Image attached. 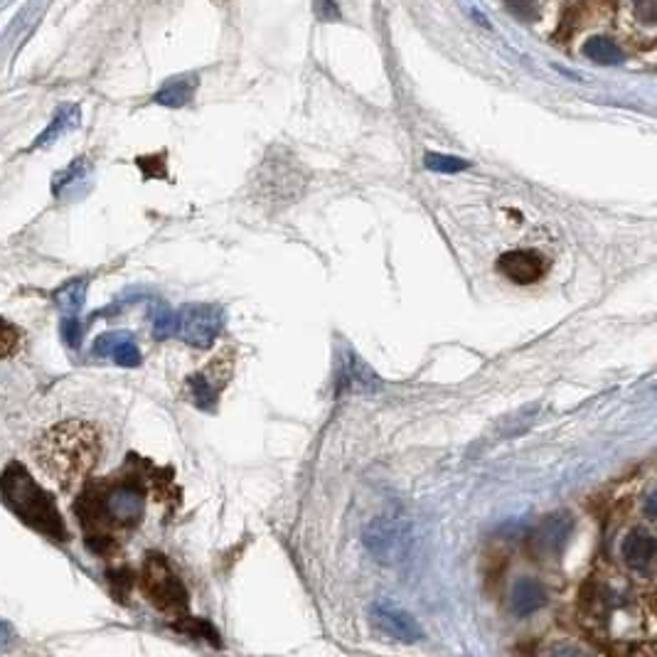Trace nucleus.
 <instances>
[{
  "mask_svg": "<svg viewBox=\"0 0 657 657\" xmlns=\"http://www.w3.org/2000/svg\"><path fill=\"white\" fill-rule=\"evenodd\" d=\"M35 460L64 490L79 486L99 463V431L87 421H64L52 426L35 443Z\"/></svg>",
  "mask_w": 657,
  "mask_h": 657,
  "instance_id": "obj_1",
  "label": "nucleus"
},
{
  "mask_svg": "<svg viewBox=\"0 0 657 657\" xmlns=\"http://www.w3.org/2000/svg\"><path fill=\"white\" fill-rule=\"evenodd\" d=\"M308 172L286 148L271 151L256 168L252 180V199L262 208H291L303 198Z\"/></svg>",
  "mask_w": 657,
  "mask_h": 657,
  "instance_id": "obj_3",
  "label": "nucleus"
},
{
  "mask_svg": "<svg viewBox=\"0 0 657 657\" xmlns=\"http://www.w3.org/2000/svg\"><path fill=\"white\" fill-rule=\"evenodd\" d=\"M507 8L513 10L520 20H534L537 18V3L534 0H507Z\"/></svg>",
  "mask_w": 657,
  "mask_h": 657,
  "instance_id": "obj_26",
  "label": "nucleus"
},
{
  "mask_svg": "<svg viewBox=\"0 0 657 657\" xmlns=\"http://www.w3.org/2000/svg\"><path fill=\"white\" fill-rule=\"evenodd\" d=\"M313 10L320 23H340L342 13L335 0H313Z\"/></svg>",
  "mask_w": 657,
  "mask_h": 657,
  "instance_id": "obj_25",
  "label": "nucleus"
},
{
  "mask_svg": "<svg viewBox=\"0 0 657 657\" xmlns=\"http://www.w3.org/2000/svg\"><path fill=\"white\" fill-rule=\"evenodd\" d=\"M20 347H23V330L8 323L5 318H0V360L13 357Z\"/></svg>",
  "mask_w": 657,
  "mask_h": 657,
  "instance_id": "obj_19",
  "label": "nucleus"
},
{
  "mask_svg": "<svg viewBox=\"0 0 657 657\" xmlns=\"http://www.w3.org/2000/svg\"><path fill=\"white\" fill-rule=\"evenodd\" d=\"M574 532V517L569 513H551L541 517L530 532V551L540 561H557Z\"/></svg>",
  "mask_w": 657,
  "mask_h": 657,
  "instance_id": "obj_7",
  "label": "nucleus"
},
{
  "mask_svg": "<svg viewBox=\"0 0 657 657\" xmlns=\"http://www.w3.org/2000/svg\"><path fill=\"white\" fill-rule=\"evenodd\" d=\"M645 514H648L650 523L655 520V493H650V495L645 497Z\"/></svg>",
  "mask_w": 657,
  "mask_h": 657,
  "instance_id": "obj_28",
  "label": "nucleus"
},
{
  "mask_svg": "<svg viewBox=\"0 0 657 657\" xmlns=\"http://www.w3.org/2000/svg\"><path fill=\"white\" fill-rule=\"evenodd\" d=\"M108 357H114L116 365H121V367H138V365H141V350L135 347L134 335L128 333L126 338H121Z\"/></svg>",
  "mask_w": 657,
  "mask_h": 657,
  "instance_id": "obj_20",
  "label": "nucleus"
},
{
  "mask_svg": "<svg viewBox=\"0 0 657 657\" xmlns=\"http://www.w3.org/2000/svg\"><path fill=\"white\" fill-rule=\"evenodd\" d=\"M225 328V310L215 303H188L175 313V335L192 347H209Z\"/></svg>",
  "mask_w": 657,
  "mask_h": 657,
  "instance_id": "obj_6",
  "label": "nucleus"
},
{
  "mask_svg": "<svg viewBox=\"0 0 657 657\" xmlns=\"http://www.w3.org/2000/svg\"><path fill=\"white\" fill-rule=\"evenodd\" d=\"M510 604H513V611L524 618V615H532V613H537L540 608H544V604H547V591H544V586H541L537 578L532 577L517 578L513 586Z\"/></svg>",
  "mask_w": 657,
  "mask_h": 657,
  "instance_id": "obj_13",
  "label": "nucleus"
},
{
  "mask_svg": "<svg viewBox=\"0 0 657 657\" xmlns=\"http://www.w3.org/2000/svg\"><path fill=\"white\" fill-rule=\"evenodd\" d=\"M423 165L426 171L431 172H460L468 171L470 162L463 161V158H456V155H446V153H426L423 155Z\"/></svg>",
  "mask_w": 657,
  "mask_h": 657,
  "instance_id": "obj_17",
  "label": "nucleus"
},
{
  "mask_svg": "<svg viewBox=\"0 0 657 657\" xmlns=\"http://www.w3.org/2000/svg\"><path fill=\"white\" fill-rule=\"evenodd\" d=\"M655 537L645 530H631L621 541V557L635 571H648L655 561Z\"/></svg>",
  "mask_w": 657,
  "mask_h": 657,
  "instance_id": "obj_11",
  "label": "nucleus"
},
{
  "mask_svg": "<svg viewBox=\"0 0 657 657\" xmlns=\"http://www.w3.org/2000/svg\"><path fill=\"white\" fill-rule=\"evenodd\" d=\"M584 54L596 64H604V67H615L623 62L621 47L615 45L608 37H591L586 40Z\"/></svg>",
  "mask_w": 657,
  "mask_h": 657,
  "instance_id": "obj_16",
  "label": "nucleus"
},
{
  "mask_svg": "<svg viewBox=\"0 0 657 657\" xmlns=\"http://www.w3.org/2000/svg\"><path fill=\"white\" fill-rule=\"evenodd\" d=\"M84 175H87V162L74 161L67 171L60 172V175L54 178V192H64L67 188H72V185H77Z\"/></svg>",
  "mask_w": 657,
  "mask_h": 657,
  "instance_id": "obj_22",
  "label": "nucleus"
},
{
  "mask_svg": "<svg viewBox=\"0 0 657 657\" xmlns=\"http://www.w3.org/2000/svg\"><path fill=\"white\" fill-rule=\"evenodd\" d=\"M232 372H227L222 367V360H215V365L208 372H199L188 379L190 396H192V404L199 409H215L219 392L227 387V379Z\"/></svg>",
  "mask_w": 657,
  "mask_h": 657,
  "instance_id": "obj_10",
  "label": "nucleus"
},
{
  "mask_svg": "<svg viewBox=\"0 0 657 657\" xmlns=\"http://www.w3.org/2000/svg\"><path fill=\"white\" fill-rule=\"evenodd\" d=\"M178 628H180L182 633H190V635H195V638H202V640L208 638V640H212L215 645H219V640H217V631L212 628V625H209V623L198 621V618H185V621H182Z\"/></svg>",
  "mask_w": 657,
  "mask_h": 657,
  "instance_id": "obj_24",
  "label": "nucleus"
},
{
  "mask_svg": "<svg viewBox=\"0 0 657 657\" xmlns=\"http://www.w3.org/2000/svg\"><path fill=\"white\" fill-rule=\"evenodd\" d=\"M416 532L412 520L399 510L369 517L362 527V544L367 554L382 567H399L404 564L414 550Z\"/></svg>",
  "mask_w": 657,
  "mask_h": 657,
  "instance_id": "obj_4",
  "label": "nucleus"
},
{
  "mask_svg": "<svg viewBox=\"0 0 657 657\" xmlns=\"http://www.w3.org/2000/svg\"><path fill=\"white\" fill-rule=\"evenodd\" d=\"M347 375H350V382H355V387H360L362 392L379 389V379L375 377V372L365 365V360L355 357V355H352L350 362H347Z\"/></svg>",
  "mask_w": 657,
  "mask_h": 657,
  "instance_id": "obj_18",
  "label": "nucleus"
},
{
  "mask_svg": "<svg viewBox=\"0 0 657 657\" xmlns=\"http://www.w3.org/2000/svg\"><path fill=\"white\" fill-rule=\"evenodd\" d=\"M198 74H180V77H172L162 84L153 101L158 106L168 108H182L188 106L190 101L195 99V91H198Z\"/></svg>",
  "mask_w": 657,
  "mask_h": 657,
  "instance_id": "obj_12",
  "label": "nucleus"
},
{
  "mask_svg": "<svg viewBox=\"0 0 657 657\" xmlns=\"http://www.w3.org/2000/svg\"><path fill=\"white\" fill-rule=\"evenodd\" d=\"M638 18L652 25L657 20V0H638Z\"/></svg>",
  "mask_w": 657,
  "mask_h": 657,
  "instance_id": "obj_27",
  "label": "nucleus"
},
{
  "mask_svg": "<svg viewBox=\"0 0 657 657\" xmlns=\"http://www.w3.org/2000/svg\"><path fill=\"white\" fill-rule=\"evenodd\" d=\"M0 493L13 513L40 534L52 541H67V524L60 507L47 493L37 486V480L20 463H10L0 476Z\"/></svg>",
  "mask_w": 657,
  "mask_h": 657,
  "instance_id": "obj_2",
  "label": "nucleus"
},
{
  "mask_svg": "<svg viewBox=\"0 0 657 657\" xmlns=\"http://www.w3.org/2000/svg\"><path fill=\"white\" fill-rule=\"evenodd\" d=\"M60 333H62V340L67 342V347H81V335H84V328H81V320L74 316H67L60 325Z\"/></svg>",
  "mask_w": 657,
  "mask_h": 657,
  "instance_id": "obj_23",
  "label": "nucleus"
},
{
  "mask_svg": "<svg viewBox=\"0 0 657 657\" xmlns=\"http://www.w3.org/2000/svg\"><path fill=\"white\" fill-rule=\"evenodd\" d=\"M153 333L158 340L175 335V313L165 303H158L153 308Z\"/></svg>",
  "mask_w": 657,
  "mask_h": 657,
  "instance_id": "obj_21",
  "label": "nucleus"
},
{
  "mask_svg": "<svg viewBox=\"0 0 657 657\" xmlns=\"http://www.w3.org/2000/svg\"><path fill=\"white\" fill-rule=\"evenodd\" d=\"M497 271L517 286H532V283H540L547 276L550 262L540 252L513 249V252H504L497 256Z\"/></svg>",
  "mask_w": 657,
  "mask_h": 657,
  "instance_id": "obj_9",
  "label": "nucleus"
},
{
  "mask_svg": "<svg viewBox=\"0 0 657 657\" xmlns=\"http://www.w3.org/2000/svg\"><path fill=\"white\" fill-rule=\"evenodd\" d=\"M369 623L379 635L396 643H419L423 638L421 625L414 621V615L396 606L375 604L369 608Z\"/></svg>",
  "mask_w": 657,
  "mask_h": 657,
  "instance_id": "obj_8",
  "label": "nucleus"
},
{
  "mask_svg": "<svg viewBox=\"0 0 657 657\" xmlns=\"http://www.w3.org/2000/svg\"><path fill=\"white\" fill-rule=\"evenodd\" d=\"M84 301H87V279H74L67 281L64 286L54 291V303L57 308H62L64 313H79L84 308Z\"/></svg>",
  "mask_w": 657,
  "mask_h": 657,
  "instance_id": "obj_15",
  "label": "nucleus"
},
{
  "mask_svg": "<svg viewBox=\"0 0 657 657\" xmlns=\"http://www.w3.org/2000/svg\"><path fill=\"white\" fill-rule=\"evenodd\" d=\"M143 594L162 613H180L188 608V588L182 586L171 564L158 554H151L143 564Z\"/></svg>",
  "mask_w": 657,
  "mask_h": 657,
  "instance_id": "obj_5",
  "label": "nucleus"
},
{
  "mask_svg": "<svg viewBox=\"0 0 657 657\" xmlns=\"http://www.w3.org/2000/svg\"><path fill=\"white\" fill-rule=\"evenodd\" d=\"M77 126H79V108L72 106V104H67V106H62L57 114H54V118L50 121V126L37 135V141L32 145H35V148H45V145L54 143L60 135H64L67 131H72V128Z\"/></svg>",
  "mask_w": 657,
  "mask_h": 657,
  "instance_id": "obj_14",
  "label": "nucleus"
},
{
  "mask_svg": "<svg viewBox=\"0 0 657 657\" xmlns=\"http://www.w3.org/2000/svg\"><path fill=\"white\" fill-rule=\"evenodd\" d=\"M8 638H10V628H8V623H3V621H0V648H3V645H5V643H8Z\"/></svg>",
  "mask_w": 657,
  "mask_h": 657,
  "instance_id": "obj_29",
  "label": "nucleus"
}]
</instances>
